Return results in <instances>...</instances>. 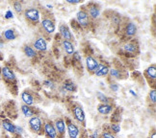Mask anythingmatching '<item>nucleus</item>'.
Masks as SVG:
<instances>
[{"instance_id": "nucleus-29", "label": "nucleus", "mask_w": 156, "mask_h": 138, "mask_svg": "<svg viewBox=\"0 0 156 138\" xmlns=\"http://www.w3.org/2000/svg\"><path fill=\"white\" fill-rule=\"evenodd\" d=\"M111 131H113V133H119L121 131V126L117 123H112L110 126Z\"/></svg>"}, {"instance_id": "nucleus-9", "label": "nucleus", "mask_w": 156, "mask_h": 138, "mask_svg": "<svg viewBox=\"0 0 156 138\" xmlns=\"http://www.w3.org/2000/svg\"><path fill=\"white\" fill-rule=\"evenodd\" d=\"M87 13H88L89 16L91 17L92 19H98L99 15H100V11H99V8H98V6L97 4L91 3V4L88 5Z\"/></svg>"}, {"instance_id": "nucleus-28", "label": "nucleus", "mask_w": 156, "mask_h": 138, "mask_svg": "<svg viewBox=\"0 0 156 138\" xmlns=\"http://www.w3.org/2000/svg\"><path fill=\"white\" fill-rule=\"evenodd\" d=\"M13 7L15 9V11L16 12L17 14H20L22 13V11H23V8H22V4L20 2V1H15L13 3Z\"/></svg>"}, {"instance_id": "nucleus-21", "label": "nucleus", "mask_w": 156, "mask_h": 138, "mask_svg": "<svg viewBox=\"0 0 156 138\" xmlns=\"http://www.w3.org/2000/svg\"><path fill=\"white\" fill-rule=\"evenodd\" d=\"M34 107L32 106H29L26 105H22L21 106V111L23 113V115L27 118H32L35 116V110L33 109Z\"/></svg>"}, {"instance_id": "nucleus-39", "label": "nucleus", "mask_w": 156, "mask_h": 138, "mask_svg": "<svg viewBox=\"0 0 156 138\" xmlns=\"http://www.w3.org/2000/svg\"><path fill=\"white\" fill-rule=\"evenodd\" d=\"M1 46H3V41L0 39V47H1Z\"/></svg>"}, {"instance_id": "nucleus-31", "label": "nucleus", "mask_w": 156, "mask_h": 138, "mask_svg": "<svg viewBox=\"0 0 156 138\" xmlns=\"http://www.w3.org/2000/svg\"><path fill=\"white\" fill-rule=\"evenodd\" d=\"M101 138H117V137L112 133H109V131H103L101 133Z\"/></svg>"}, {"instance_id": "nucleus-17", "label": "nucleus", "mask_w": 156, "mask_h": 138, "mask_svg": "<svg viewBox=\"0 0 156 138\" xmlns=\"http://www.w3.org/2000/svg\"><path fill=\"white\" fill-rule=\"evenodd\" d=\"M114 106L110 104H99L98 106V111L102 115H108L113 111Z\"/></svg>"}, {"instance_id": "nucleus-26", "label": "nucleus", "mask_w": 156, "mask_h": 138, "mask_svg": "<svg viewBox=\"0 0 156 138\" xmlns=\"http://www.w3.org/2000/svg\"><path fill=\"white\" fill-rule=\"evenodd\" d=\"M109 74L112 78H115V79H122V71L119 69H116V68L109 69Z\"/></svg>"}, {"instance_id": "nucleus-5", "label": "nucleus", "mask_w": 156, "mask_h": 138, "mask_svg": "<svg viewBox=\"0 0 156 138\" xmlns=\"http://www.w3.org/2000/svg\"><path fill=\"white\" fill-rule=\"evenodd\" d=\"M41 28H43L44 31L46 34H53L55 32V29H56V25H55V22L50 17H44V19L41 20Z\"/></svg>"}, {"instance_id": "nucleus-6", "label": "nucleus", "mask_w": 156, "mask_h": 138, "mask_svg": "<svg viewBox=\"0 0 156 138\" xmlns=\"http://www.w3.org/2000/svg\"><path fill=\"white\" fill-rule=\"evenodd\" d=\"M43 128L45 135L48 138H57V131L55 130V127H54V124L51 121L44 122V124L43 125Z\"/></svg>"}, {"instance_id": "nucleus-11", "label": "nucleus", "mask_w": 156, "mask_h": 138, "mask_svg": "<svg viewBox=\"0 0 156 138\" xmlns=\"http://www.w3.org/2000/svg\"><path fill=\"white\" fill-rule=\"evenodd\" d=\"M21 100L23 102V105H26V106H33L34 103H35V98H34L33 94L30 91H28V90H25V91L22 92Z\"/></svg>"}, {"instance_id": "nucleus-18", "label": "nucleus", "mask_w": 156, "mask_h": 138, "mask_svg": "<svg viewBox=\"0 0 156 138\" xmlns=\"http://www.w3.org/2000/svg\"><path fill=\"white\" fill-rule=\"evenodd\" d=\"M124 33L127 37H133L137 33V26L133 22H127L124 27Z\"/></svg>"}, {"instance_id": "nucleus-43", "label": "nucleus", "mask_w": 156, "mask_h": 138, "mask_svg": "<svg viewBox=\"0 0 156 138\" xmlns=\"http://www.w3.org/2000/svg\"><path fill=\"white\" fill-rule=\"evenodd\" d=\"M0 61H1V58H0Z\"/></svg>"}, {"instance_id": "nucleus-32", "label": "nucleus", "mask_w": 156, "mask_h": 138, "mask_svg": "<svg viewBox=\"0 0 156 138\" xmlns=\"http://www.w3.org/2000/svg\"><path fill=\"white\" fill-rule=\"evenodd\" d=\"M13 13H12L11 11H7L6 12V14H5V19H13Z\"/></svg>"}, {"instance_id": "nucleus-15", "label": "nucleus", "mask_w": 156, "mask_h": 138, "mask_svg": "<svg viewBox=\"0 0 156 138\" xmlns=\"http://www.w3.org/2000/svg\"><path fill=\"white\" fill-rule=\"evenodd\" d=\"M109 66L102 63H98V67L95 68V70L94 71V74L97 75L98 77H103V76H107L109 74Z\"/></svg>"}, {"instance_id": "nucleus-33", "label": "nucleus", "mask_w": 156, "mask_h": 138, "mask_svg": "<svg viewBox=\"0 0 156 138\" xmlns=\"http://www.w3.org/2000/svg\"><path fill=\"white\" fill-rule=\"evenodd\" d=\"M110 88L112 89L113 91L117 92L119 90V86L117 85V83H111V85H110Z\"/></svg>"}, {"instance_id": "nucleus-7", "label": "nucleus", "mask_w": 156, "mask_h": 138, "mask_svg": "<svg viewBox=\"0 0 156 138\" xmlns=\"http://www.w3.org/2000/svg\"><path fill=\"white\" fill-rule=\"evenodd\" d=\"M73 117L75 120L80 124L85 123V112H84L83 109L79 105H74L73 107Z\"/></svg>"}, {"instance_id": "nucleus-3", "label": "nucleus", "mask_w": 156, "mask_h": 138, "mask_svg": "<svg viewBox=\"0 0 156 138\" xmlns=\"http://www.w3.org/2000/svg\"><path fill=\"white\" fill-rule=\"evenodd\" d=\"M76 20L79 26L82 28H87L90 25V16L87 13V10L81 9L76 15Z\"/></svg>"}, {"instance_id": "nucleus-12", "label": "nucleus", "mask_w": 156, "mask_h": 138, "mask_svg": "<svg viewBox=\"0 0 156 138\" xmlns=\"http://www.w3.org/2000/svg\"><path fill=\"white\" fill-rule=\"evenodd\" d=\"M33 48L37 50V51H40V52L46 51V49H47V42H46V40L44 38L37 39L34 41V43H33Z\"/></svg>"}, {"instance_id": "nucleus-40", "label": "nucleus", "mask_w": 156, "mask_h": 138, "mask_svg": "<svg viewBox=\"0 0 156 138\" xmlns=\"http://www.w3.org/2000/svg\"><path fill=\"white\" fill-rule=\"evenodd\" d=\"M152 138H155V133H152Z\"/></svg>"}, {"instance_id": "nucleus-4", "label": "nucleus", "mask_w": 156, "mask_h": 138, "mask_svg": "<svg viewBox=\"0 0 156 138\" xmlns=\"http://www.w3.org/2000/svg\"><path fill=\"white\" fill-rule=\"evenodd\" d=\"M1 77L5 82L9 83H16V77L15 72L12 70L9 66H4L1 68Z\"/></svg>"}, {"instance_id": "nucleus-16", "label": "nucleus", "mask_w": 156, "mask_h": 138, "mask_svg": "<svg viewBox=\"0 0 156 138\" xmlns=\"http://www.w3.org/2000/svg\"><path fill=\"white\" fill-rule=\"evenodd\" d=\"M123 50L128 54L135 55V54L139 52V47L133 41H129V42H126L123 45Z\"/></svg>"}, {"instance_id": "nucleus-24", "label": "nucleus", "mask_w": 156, "mask_h": 138, "mask_svg": "<svg viewBox=\"0 0 156 138\" xmlns=\"http://www.w3.org/2000/svg\"><path fill=\"white\" fill-rule=\"evenodd\" d=\"M23 53H24V55L27 57V58H35L37 56V53H36V50L32 46L30 45H24L23 46Z\"/></svg>"}, {"instance_id": "nucleus-19", "label": "nucleus", "mask_w": 156, "mask_h": 138, "mask_svg": "<svg viewBox=\"0 0 156 138\" xmlns=\"http://www.w3.org/2000/svg\"><path fill=\"white\" fill-rule=\"evenodd\" d=\"M2 127L6 131H8V133H16V125L13 122H11L9 119H4L3 120V121H2Z\"/></svg>"}, {"instance_id": "nucleus-37", "label": "nucleus", "mask_w": 156, "mask_h": 138, "mask_svg": "<svg viewBox=\"0 0 156 138\" xmlns=\"http://www.w3.org/2000/svg\"><path fill=\"white\" fill-rule=\"evenodd\" d=\"M98 131H94V134L92 135V138H98Z\"/></svg>"}, {"instance_id": "nucleus-38", "label": "nucleus", "mask_w": 156, "mask_h": 138, "mask_svg": "<svg viewBox=\"0 0 156 138\" xmlns=\"http://www.w3.org/2000/svg\"><path fill=\"white\" fill-rule=\"evenodd\" d=\"M129 92L132 94V95H133V96H135V97H136V96H137V94L134 92V90H132V89H130V90H129Z\"/></svg>"}, {"instance_id": "nucleus-20", "label": "nucleus", "mask_w": 156, "mask_h": 138, "mask_svg": "<svg viewBox=\"0 0 156 138\" xmlns=\"http://www.w3.org/2000/svg\"><path fill=\"white\" fill-rule=\"evenodd\" d=\"M62 47L65 50V52L68 54V55H73V53L75 52L74 50V45L73 44L71 41H68V40H63L62 41Z\"/></svg>"}, {"instance_id": "nucleus-8", "label": "nucleus", "mask_w": 156, "mask_h": 138, "mask_svg": "<svg viewBox=\"0 0 156 138\" xmlns=\"http://www.w3.org/2000/svg\"><path fill=\"white\" fill-rule=\"evenodd\" d=\"M59 32H60V35H61V37L64 39V40H68V41L73 40V34H71L69 28L67 25L61 24V25L59 26Z\"/></svg>"}, {"instance_id": "nucleus-30", "label": "nucleus", "mask_w": 156, "mask_h": 138, "mask_svg": "<svg viewBox=\"0 0 156 138\" xmlns=\"http://www.w3.org/2000/svg\"><path fill=\"white\" fill-rule=\"evenodd\" d=\"M148 97H149V100H151V102L152 104L156 103V91H155V89H152V90H151Z\"/></svg>"}, {"instance_id": "nucleus-14", "label": "nucleus", "mask_w": 156, "mask_h": 138, "mask_svg": "<svg viewBox=\"0 0 156 138\" xmlns=\"http://www.w3.org/2000/svg\"><path fill=\"white\" fill-rule=\"evenodd\" d=\"M98 63L99 62L94 57H92V56H87L86 57V66H87V69H88L89 72H92V73H94V71L95 70V68L98 67Z\"/></svg>"}, {"instance_id": "nucleus-2", "label": "nucleus", "mask_w": 156, "mask_h": 138, "mask_svg": "<svg viewBox=\"0 0 156 138\" xmlns=\"http://www.w3.org/2000/svg\"><path fill=\"white\" fill-rule=\"evenodd\" d=\"M29 127H30V130H31L33 133H38V134H41V131L44 130V128H43V122H41V120L40 117L38 116H34L32 118H30L29 120Z\"/></svg>"}, {"instance_id": "nucleus-42", "label": "nucleus", "mask_w": 156, "mask_h": 138, "mask_svg": "<svg viewBox=\"0 0 156 138\" xmlns=\"http://www.w3.org/2000/svg\"><path fill=\"white\" fill-rule=\"evenodd\" d=\"M81 138H86V137H82V136H81Z\"/></svg>"}, {"instance_id": "nucleus-27", "label": "nucleus", "mask_w": 156, "mask_h": 138, "mask_svg": "<svg viewBox=\"0 0 156 138\" xmlns=\"http://www.w3.org/2000/svg\"><path fill=\"white\" fill-rule=\"evenodd\" d=\"M97 97L98 99V101H100L101 104H109V98L107 97V96H105V94H103L102 92L100 91H98L97 92Z\"/></svg>"}, {"instance_id": "nucleus-13", "label": "nucleus", "mask_w": 156, "mask_h": 138, "mask_svg": "<svg viewBox=\"0 0 156 138\" xmlns=\"http://www.w3.org/2000/svg\"><path fill=\"white\" fill-rule=\"evenodd\" d=\"M55 130L57 131L58 135H64L66 133V122L63 118H59L57 119L55 122L53 123Z\"/></svg>"}, {"instance_id": "nucleus-41", "label": "nucleus", "mask_w": 156, "mask_h": 138, "mask_svg": "<svg viewBox=\"0 0 156 138\" xmlns=\"http://www.w3.org/2000/svg\"><path fill=\"white\" fill-rule=\"evenodd\" d=\"M0 80H1V69H0Z\"/></svg>"}, {"instance_id": "nucleus-36", "label": "nucleus", "mask_w": 156, "mask_h": 138, "mask_svg": "<svg viewBox=\"0 0 156 138\" xmlns=\"http://www.w3.org/2000/svg\"><path fill=\"white\" fill-rule=\"evenodd\" d=\"M68 2L70 3V4H78V3H80L81 1H80V0H68Z\"/></svg>"}, {"instance_id": "nucleus-23", "label": "nucleus", "mask_w": 156, "mask_h": 138, "mask_svg": "<svg viewBox=\"0 0 156 138\" xmlns=\"http://www.w3.org/2000/svg\"><path fill=\"white\" fill-rule=\"evenodd\" d=\"M63 87L66 91H69V92H75L77 90V86L75 83L70 81V80H67L65 81L64 85H63Z\"/></svg>"}, {"instance_id": "nucleus-25", "label": "nucleus", "mask_w": 156, "mask_h": 138, "mask_svg": "<svg viewBox=\"0 0 156 138\" xmlns=\"http://www.w3.org/2000/svg\"><path fill=\"white\" fill-rule=\"evenodd\" d=\"M3 38L6 40H15L16 39V31L13 29L6 30V31H4V33H3Z\"/></svg>"}, {"instance_id": "nucleus-35", "label": "nucleus", "mask_w": 156, "mask_h": 138, "mask_svg": "<svg viewBox=\"0 0 156 138\" xmlns=\"http://www.w3.org/2000/svg\"><path fill=\"white\" fill-rule=\"evenodd\" d=\"M44 85L45 86H48V87H53V82L50 81H44Z\"/></svg>"}, {"instance_id": "nucleus-1", "label": "nucleus", "mask_w": 156, "mask_h": 138, "mask_svg": "<svg viewBox=\"0 0 156 138\" xmlns=\"http://www.w3.org/2000/svg\"><path fill=\"white\" fill-rule=\"evenodd\" d=\"M24 17L27 21H29L32 24H37L40 21L41 14L40 11L36 8H29L24 11Z\"/></svg>"}, {"instance_id": "nucleus-34", "label": "nucleus", "mask_w": 156, "mask_h": 138, "mask_svg": "<svg viewBox=\"0 0 156 138\" xmlns=\"http://www.w3.org/2000/svg\"><path fill=\"white\" fill-rule=\"evenodd\" d=\"M22 131H23L22 128L19 127V126H16V133H17V134H21V133H22Z\"/></svg>"}, {"instance_id": "nucleus-10", "label": "nucleus", "mask_w": 156, "mask_h": 138, "mask_svg": "<svg viewBox=\"0 0 156 138\" xmlns=\"http://www.w3.org/2000/svg\"><path fill=\"white\" fill-rule=\"evenodd\" d=\"M67 129H68V133H69V138H77L79 136L80 130L78 128V126L75 125L74 123L69 121L67 125Z\"/></svg>"}, {"instance_id": "nucleus-22", "label": "nucleus", "mask_w": 156, "mask_h": 138, "mask_svg": "<svg viewBox=\"0 0 156 138\" xmlns=\"http://www.w3.org/2000/svg\"><path fill=\"white\" fill-rule=\"evenodd\" d=\"M146 74V77L147 80H152V81H155V78H156V67L155 65L152 64L151 66H148L145 72Z\"/></svg>"}]
</instances>
